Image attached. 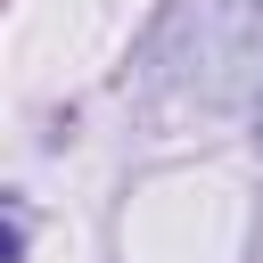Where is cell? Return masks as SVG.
<instances>
[{
  "label": "cell",
  "mask_w": 263,
  "mask_h": 263,
  "mask_svg": "<svg viewBox=\"0 0 263 263\" xmlns=\"http://www.w3.org/2000/svg\"><path fill=\"white\" fill-rule=\"evenodd\" d=\"M148 82L197 107L263 99V0H189L148 41Z\"/></svg>",
  "instance_id": "obj_1"
},
{
  "label": "cell",
  "mask_w": 263,
  "mask_h": 263,
  "mask_svg": "<svg viewBox=\"0 0 263 263\" xmlns=\"http://www.w3.org/2000/svg\"><path fill=\"white\" fill-rule=\"evenodd\" d=\"M255 140H263V107H255Z\"/></svg>",
  "instance_id": "obj_2"
}]
</instances>
